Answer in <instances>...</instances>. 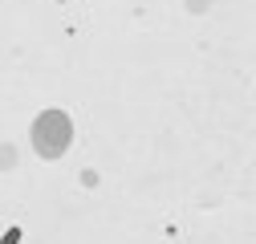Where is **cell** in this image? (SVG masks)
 <instances>
[{"label":"cell","mask_w":256,"mask_h":244,"mask_svg":"<svg viewBox=\"0 0 256 244\" xmlns=\"http://www.w3.org/2000/svg\"><path fill=\"white\" fill-rule=\"evenodd\" d=\"M66 142H70V122L61 114H45L37 122V150L41 155H61Z\"/></svg>","instance_id":"obj_1"}]
</instances>
